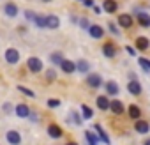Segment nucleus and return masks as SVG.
<instances>
[{
  "label": "nucleus",
  "instance_id": "nucleus-17",
  "mask_svg": "<svg viewBox=\"0 0 150 145\" xmlns=\"http://www.w3.org/2000/svg\"><path fill=\"white\" fill-rule=\"evenodd\" d=\"M87 32H88V36L94 37V39H103V37H104V28H103L101 25H97V23H96V25H90V28H88Z\"/></svg>",
  "mask_w": 150,
  "mask_h": 145
},
{
  "label": "nucleus",
  "instance_id": "nucleus-40",
  "mask_svg": "<svg viewBox=\"0 0 150 145\" xmlns=\"http://www.w3.org/2000/svg\"><path fill=\"white\" fill-rule=\"evenodd\" d=\"M127 76H129V82H132V80H136V72H129Z\"/></svg>",
  "mask_w": 150,
  "mask_h": 145
},
{
  "label": "nucleus",
  "instance_id": "nucleus-1",
  "mask_svg": "<svg viewBox=\"0 0 150 145\" xmlns=\"http://www.w3.org/2000/svg\"><path fill=\"white\" fill-rule=\"evenodd\" d=\"M87 85L90 87V89H94V90H97V89H101L104 83H103V76L99 75V72H88L87 75Z\"/></svg>",
  "mask_w": 150,
  "mask_h": 145
},
{
  "label": "nucleus",
  "instance_id": "nucleus-26",
  "mask_svg": "<svg viewBox=\"0 0 150 145\" xmlns=\"http://www.w3.org/2000/svg\"><path fill=\"white\" fill-rule=\"evenodd\" d=\"M46 18H48V14H39V13H37L35 20H34V25H35L37 28H46Z\"/></svg>",
  "mask_w": 150,
  "mask_h": 145
},
{
  "label": "nucleus",
  "instance_id": "nucleus-18",
  "mask_svg": "<svg viewBox=\"0 0 150 145\" xmlns=\"http://www.w3.org/2000/svg\"><path fill=\"white\" fill-rule=\"evenodd\" d=\"M48 134H50V138L58 140V138H62L64 131H62V127H60L58 124H50V126H48Z\"/></svg>",
  "mask_w": 150,
  "mask_h": 145
},
{
  "label": "nucleus",
  "instance_id": "nucleus-19",
  "mask_svg": "<svg viewBox=\"0 0 150 145\" xmlns=\"http://www.w3.org/2000/svg\"><path fill=\"white\" fill-rule=\"evenodd\" d=\"M76 71L80 72V75H88L90 72V62L85 60V58H80L76 62Z\"/></svg>",
  "mask_w": 150,
  "mask_h": 145
},
{
  "label": "nucleus",
  "instance_id": "nucleus-31",
  "mask_svg": "<svg viewBox=\"0 0 150 145\" xmlns=\"http://www.w3.org/2000/svg\"><path fill=\"white\" fill-rule=\"evenodd\" d=\"M44 75H46V80H48V82H55V80H57V71H55V69H46Z\"/></svg>",
  "mask_w": 150,
  "mask_h": 145
},
{
  "label": "nucleus",
  "instance_id": "nucleus-7",
  "mask_svg": "<svg viewBox=\"0 0 150 145\" xmlns=\"http://www.w3.org/2000/svg\"><path fill=\"white\" fill-rule=\"evenodd\" d=\"M30 106L27 104V103H20V104H16V108H14V113H16V117L18 119H28V115H30Z\"/></svg>",
  "mask_w": 150,
  "mask_h": 145
},
{
  "label": "nucleus",
  "instance_id": "nucleus-27",
  "mask_svg": "<svg viewBox=\"0 0 150 145\" xmlns=\"http://www.w3.org/2000/svg\"><path fill=\"white\" fill-rule=\"evenodd\" d=\"M138 64L143 69V72H150V58L146 57H138Z\"/></svg>",
  "mask_w": 150,
  "mask_h": 145
},
{
  "label": "nucleus",
  "instance_id": "nucleus-15",
  "mask_svg": "<svg viewBox=\"0 0 150 145\" xmlns=\"http://www.w3.org/2000/svg\"><path fill=\"white\" fill-rule=\"evenodd\" d=\"M103 11L108 14H115L118 11V2L117 0H104L103 2Z\"/></svg>",
  "mask_w": 150,
  "mask_h": 145
},
{
  "label": "nucleus",
  "instance_id": "nucleus-14",
  "mask_svg": "<svg viewBox=\"0 0 150 145\" xmlns=\"http://www.w3.org/2000/svg\"><path fill=\"white\" fill-rule=\"evenodd\" d=\"M60 69L65 72V75H74V72H76V62H72L69 58H64V62L60 64Z\"/></svg>",
  "mask_w": 150,
  "mask_h": 145
},
{
  "label": "nucleus",
  "instance_id": "nucleus-22",
  "mask_svg": "<svg viewBox=\"0 0 150 145\" xmlns=\"http://www.w3.org/2000/svg\"><path fill=\"white\" fill-rule=\"evenodd\" d=\"M58 27H60V18H58L57 14H48V18H46V28L55 30V28H58Z\"/></svg>",
  "mask_w": 150,
  "mask_h": 145
},
{
  "label": "nucleus",
  "instance_id": "nucleus-34",
  "mask_svg": "<svg viewBox=\"0 0 150 145\" xmlns=\"http://www.w3.org/2000/svg\"><path fill=\"white\" fill-rule=\"evenodd\" d=\"M46 104H48V108H58L62 103H60V99H51V97H50V99L46 101Z\"/></svg>",
  "mask_w": 150,
  "mask_h": 145
},
{
  "label": "nucleus",
  "instance_id": "nucleus-42",
  "mask_svg": "<svg viewBox=\"0 0 150 145\" xmlns=\"http://www.w3.org/2000/svg\"><path fill=\"white\" fill-rule=\"evenodd\" d=\"M65 145H80V143H76V141H67Z\"/></svg>",
  "mask_w": 150,
  "mask_h": 145
},
{
  "label": "nucleus",
  "instance_id": "nucleus-4",
  "mask_svg": "<svg viewBox=\"0 0 150 145\" xmlns=\"http://www.w3.org/2000/svg\"><path fill=\"white\" fill-rule=\"evenodd\" d=\"M4 57H6V62L11 64V65H16L20 62V51L16 48H7L6 53H4Z\"/></svg>",
  "mask_w": 150,
  "mask_h": 145
},
{
  "label": "nucleus",
  "instance_id": "nucleus-11",
  "mask_svg": "<svg viewBox=\"0 0 150 145\" xmlns=\"http://www.w3.org/2000/svg\"><path fill=\"white\" fill-rule=\"evenodd\" d=\"M96 104H97V108H99L101 112H106V110H110L111 99H110L106 94H101V96H97V97H96Z\"/></svg>",
  "mask_w": 150,
  "mask_h": 145
},
{
  "label": "nucleus",
  "instance_id": "nucleus-24",
  "mask_svg": "<svg viewBox=\"0 0 150 145\" xmlns=\"http://www.w3.org/2000/svg\"><path fill=\"white\" fill-rule=\"evenodd\" d=\"M50 62H51V65H60V64L64 62V53H62V51H53V53H50Z\"/></svg>",
  "mask_w": 150,
  "mask_h": 145
},
{
  "label": "nucleus",
  "instance_id": "nucleus-32",
  "mask_svg": "<svg viewBox=\"0 0 150 145\" xmlns=\"http://www.w3.org/2000/svg\"><path fill=\"white\" fill-rule=\"evenodd\" d=\"M23 16H25V20H27V21H32V23H34V20H35L37 13H34V11L27 9V11H23Z\"/></svg>",
  "mask_w": 150,
  "mask_h": 145
},
{
  "label": "nucleus",
  "instance_id": "nucleus-39",
  "mask_svg": "<svg viewBox=\"0 0 150 145\" xmlns=\"http://www.w3.org/2000/svg\"><path fill=\"white\" fill-rule=\"evenodd\" d=\"M83 6L85 7H94V0H83Z\"/></svg>",
  "mask_w": 150,
  "mask_h": 145
},
{
  "label": "nucleus",
  "instance_id": "nucleus-41",
  "mask_svg": "<svg viewBox=\"0 0 150 145\" xmlns=\"http://www.w3.org/2000/svg\"><path fill=\"white\" fill-rule=\"evenodd\" d=\"M101 11H103V9H101V7H96V6H94V13H97V14H99V13H101Z\"/></svg>",
  "mask_w": 150,
  "mask_h": 145
},
{
  "label": "nucleus",
  "instance_id": "nucleus-3",
  "mask_svg": "<svg viewBox=\"0 0 150 145\" xmlns=\"http://www.w3.org/2000/svg\"><path fill=\"white\" fill-rule=\"evenodd\" d=\"M103 87H104V92H106L108 97H115V96H118V92H120V87H118V83H117L115 80H108Z\"/></svg>",
  "mask_w": 150,
  "mask_h": 145
},
{
  "label": "nucleus",
  "instance_id": "nucleus-43",
  "mask_svg": "<svg viewBox=\"0 0 150 145\" xmlns=\"http://www.w3.org/2000/svg\"><path fill=\"white\" fill-rule=\"evenodd\" d=\"M143 145H150V138H146V140H145V143H143Z\"/></svg>",
  "mask_w": 150,
  "mask_h": 145
},
{
  "label": "nucleus",
  "instance_id": "nucleus-23",
  "mask_svg": "<svg viewBox=\"0 0 150 145\" xmlns=\"http://www.w3.org/2000/svg\"><path fill=\"white\" fill-rule=\"evenodd\" d=\"M94 129L97 131V136H99V140H101L104 145H110V141H111V140H110V136L106 134V131H104V129H103L99 124H94Z\"/></svg>",
  "mask_w": 150,
  "mask_h": 145
},
{
  "label": "nucleus",
  "instance_id": "nucleus-20",
  "mask_svg": "<svg viewBox=\"0 0 150 145\" xmlns=\"http://www.w3.org/2000/svg\"><path fill=\"white\" fill-rule=\"evenodd\" d=\"M110 110H111V113H115V115H122V113L125 112L124 103H122L120 99H113L111 104H110Z\"/></svg>",
  "mask_w": 150,
  "mask_h": 145
},
{
  "label": "nucleus",
  "instance_id": "nucleus-44",
  "mask_svg": "<svg viewBox=\"0 0 150 145\" xmlns=\"http://www.w3.org/2000/svg\"><path fill=\"white\" fill-rule=\"evenodd\" d=\"M42 2H51V0H42Z\"/></svg>",
  "mask_w": 150,
  "mask_h": 145
},
{
  "label": "nucleus",
  "instance_id": "nucleus-5",
  "mask_svg": "<svg viewBox=\"0 0 150 145\" xmlns=\"http://www.w3.org/2000/svg\"><path fill=\"white\" fill-rule=\"evenodd\" d=\"M117 25H118L120 28H131V27L134 25V20H132V16H131V14L122 13V14L117 18Z\"/></svg>",
  "mask_w": 150,
  "mask_h": 145
},
{
  "label": "nucleus",
  "instance_id": "nucleus-6",
  "mask_svg": "<svg viewBox=\"0 0 150 145\" xmlns=\"http://www.w3.org/2000/svg\"><path fill=\"white\" fill-rule=\"evenodd\" d=\"M134 48L139 50V51L150 50V39H148L146 36H138V37L134 39Z\"/></svg>",
  "mask_w": 150,
  "mask_h": 145
},
{
  "label": "nucleus",
  "instance_id": "nucleus-37",
  "mask_svg": "<svg viewBox=\"0 0 150 145\" xmlns=\"http://www.w3.org/2000/svg\"><path fill=\"white\" fill-rule=\"evenodd\" d=\"M2 110H4V113H11V112H13V106H11V103H4Z\"/></svg>",
  "mask_w": 150,
  "mask_h": 145
},
{
  "label": "nucleus",
  "instance_id": "nucleus-21",
  "mask_svg": "<svg viewBox=\"0 0 150 145\" xmlns=\"http://www.w3.org/2000/svg\"><path fill=\"white\" fill-rule=\"evenodd\" d=\"M127 115H129V119H132V120L136 122L138 119H141V108H139L138 104H129V108H127Z\"/></svg>",
  "mask_w": 150,
  "mask_h": 145
},
{
  "label": "nucleus",
  "instance_id": "nucleus-38",
  "mask_svg": "<svg viewBox=\"0 0 150 145\" xmlns=\"http://www.w3.org/2000/svg\"><path fill=\"white\" fill-rule=\"evenodd\" d=\"M125 50H127V53H129L131 57H136V50H134L132 46H125Z\"/></svg>",
  "mask_w": 150,
  "mask_h": 145
},
{
  "label": "nucleus",
  "instance_id": "nucleus-25",
  "mask_svg": "<svg viewBox=\"0 0 150 145\" xmlns=\"http://www.w3.org/2000/svg\"><path fill=\"white\" fill-rule=\"evenodd\" d=\"M85 138H87V143L88 145H99V136H97V133H92L90 129H87L85 131Z\"/></svg>",
  "mask_w": 150,
  "mask_h": 145
},
{
  "label": "nucleus",
  "instance_id": "nucleus-29",
  "mask_svg": "<svg viewBox=\"0 0 150 145\" xmlns=\"http://www.w3.org/2000/svg\"><path fill=\"white\" fill-rule=\"evenodd\" d=\"M80 110H81V117L83 119H92L94 117V112H92V108L90 106H87V104H80Z\"/></svg>",
  "mask_w": 150,
  "mask_h": 145
},
{
  "label": "nucleus",
  "instance_id": "nucleus-16",
  "mask_svg": "<svg viewBox=\"0 0 150 145\" xmlns=\"http://www.w3.org/2000/svg\"><path fill=\"white\" fill-rule=\"evenodd\" d=\"M4 14L9 16V18H16V16L20 14V9H18V6H16L14 2H7V4L4 6Z\"/></svg>",
  "mask_w": 150,
  "mask_h": 145
},
{
  "label": "nucleus",
  "instance_id": "nucleus-2",
  "mask_svg": "<svg viewBox=\"0 0 150 145\" xmlns=\"http://www.w3.org/2000/svg\"><path fill=\"white\" fill-rule=\"evenodd\" d=\"M27 67H28L30 72H34V75H37V72H41V71L44 69L42 60H41L39 57H30V58L27 60Z\"/></svg>",
  "mask_w": 150,
  "mask_h": 145
},
{
  "label": "nucleus",
  "instance_id": "nucleus-13",
  "mask_svg": "<svg viewBox=\"0 0 150 145\" xmlns=\"http://www.w3.org/2000/svg\"><path fill=\"white\" fill-rule=\"evenodd\" d=\"M127 92H129L131 96H141L143 87H141V83H139L138 80H132V82L127 83Z\"/></svg>",
  "mask_w": 150,
  "mask_h": 145
},
{
  "label": "nucleus",
  "instance_id": "nucleus-28",
  "mask_svg": "<svg viewBox=\"0 0 150 145\" xmlns=\"http://www.w3.org/2000/svg\"><path fill=\"white\" fill-rule=\"evenodd\" d=\"M69 117L72 119V124H76V126H81V122H83V117L80 115V112H78V110H71Z\"/></svg>",
  "mask_w": 150,
  "mask_h": 145
},
{
  "label": "nucleus",
  "instance_id": "nucleus-45",
  "mask_svg": "<svg viewBox=\"0 0 150 145\" xmlns=\"http://www.w3.org/2000/svg\"><path fill=\"white\" fill-rule=\"evenodd\" d=\"M80 2H83V0H80Z\"/></svg>",
  "mask_w": 150,
  "mask_h": 145
},
{
  "label": "nucleus",
  "instance_id": "nucleus-8",
  "mask_svg": "<svg viewBox=\"0 0 150 145\" xmlns=\"http://www.w3.org/2000/svg\"><path fill=\"white\" fill-rule=\"evenodd\" d=\"M134 131H136L138 134H146V133H150V122H146L145 119H138V120L134 122Z\"/></svg>",
  "mask_w": 150,
  "mask_h": 145
},
{
  "label": "nucleus",
  "instance_id": "nucleus-36",
  "mask_svg": "<svg viewBox=\"0 0 150 145\" xmlns=\"http://www.w3.org/2000/svg\"><path fill=\"white\" fill-rule=\"evenodd\" d=\"M28 119H30L32 122H39V120H41V119H39V113H37V112H30Z\"/></svg>",
  "mask_w": 150,
  "mask_h": 145
},
{
  "label": "nucleus",
  "instance_id": "nucleus-12",
  "mask_svg": "<svg viewBox=\"0 0 150 145\" xmlns=\"http://www.w3.org/2000/svg\"><path fill=\"white\" fill-rule=\"evenodd\" d=\"M117 53H118V50H117V46H115L113 43H104V44H103V55H104L106 58H115Z\"/></svg>",
  "mask_w": 150,
  "mask_h": 145
},
{
  "label": "nucleus",
  "instance_id": "nucleus-10",
  "mask_svg": "<svg viewBox=\"0 0 150 145\" xmlns=\"http://www.w3.org/2000/svg\"><path fill=\"white\" fill-rule=\"evenodd\" d=\"M134 16H136V21H138L139 27H143V28H150V13H146V11H139V13L134 14Z\"/></svg>",
  "mask_w": 150,
  "mask_h": 145
},
{
  "label": "nucleus",
  "instance_id": "nucleus-35",
  "mask_svg": "<svg viewBox=\"0 0 150 145\" xmlns=\"http://www.w3.org/2000/svg\"><path fill=\"white\" fill-rule=\"evenodd\" d=\"M78 23H80V27H81V28H85V30H88V28H90V21H88L87 18H80V20H78Z\"/></svg>",
  "mask_w": 150,
  "mask_h": 145
},
{
  "label": "nucleus",
  "instance_id": "nucleus-30",
  "mask_svg": "<svg viewBox=\"0 0 150 145\" xmlns=\"http://www.w3.org/2000/svg\"><path fill=\"white\" fill-rule=\"evenodd\" d=\"M18 90H20L21 94H25L27 97H32V99L35 97V92H34V90H30L28 87H23V85H18Z\"/></svg>",
  "mask_w": 150,
  "mask_h": 145
},
{
  "label": "nucleus",
  "instance_id": "nucleus-33",
  "mask_svg": "<svg viewBox=\"0 0 150 145\" xmlns=\"http://www.w3.org/2000/svg\"><path fill=\"white\" fill-rule=\"evenodd\" d=\"M108 30L113 34V36H120V30H118V25H115L113 21H108Z\"/></svg>",
  "mask_w": 150,
  "mask_h": 145
},
{
  "label": "nucleus",
  "instance_id": "nucleus-9",
  "mask_svg": "<svg viewBox=\"0 0 150 145\" xmlns=\"http://www.w3.org/2000/svg\"><path fill=\"white\" fill-rule=\"evenodd\" d=\"M6 140H7L9 145H21V134L16 129H9L6 133Z\"/></svg>",
  "mask_w": 150,
  "mask_h": 145
}]
</instances>
